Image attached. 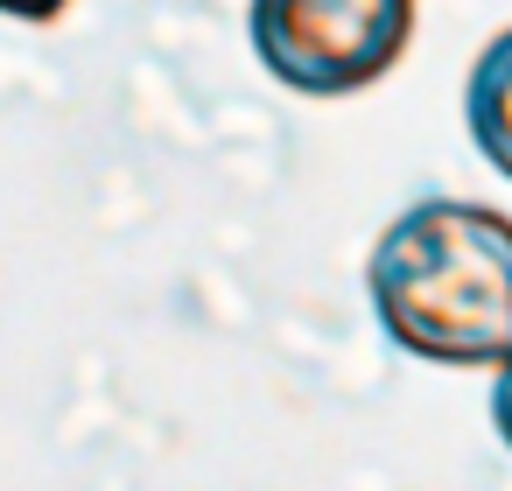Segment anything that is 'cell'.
<instances>
[{
    "mask_svg": "<svg viewBox=\"0 0 512 491\" xmlns=\"http://www.w3.org/2000/svg\"><path fill=\"white\" fill-rule=\"evenodd\" d=\"M365 295L393 351L442 372L512 358V218L470 197H421L365 253Z\"/></svg>",
    "mask_w": 512,
    "mask_h": 491,
    "instance_id": "6da1fadb",
    "label": "cell"
},
{
    "mask_svg": "<svg viewBox=\"0 0 512 491\" xmlns=\"http://www.w3.org/2000/svg\"><path fill=\"white\" fill-rule=\"evenodd\" d=\"M463 127H470V148L512 183V29H498L470 78H463Z\"/></svg>",
    "mask_w": 512,
    "mask_h": 491,
    "instance_id": "3957f363",
    "label": "cell"
},
{
    "mask_svg": "<svg viewBox=\"0 0 512 491\" xmlns=\"http://www.w3.org/2000/svg\"><path fill=\"white\" fill-rule=\"evenodd\" d=\"M491 428H498V442L512 449V358H505L498 379H491Z\"/></svg>",
    "mask_w": 512,
    "mask_h": 491,
    "instance_id": "277c9868",
    "label": "cell"
},
{
    "mask_svg": "<svg viewBox=\"0 0 512 491\" xmlns=\"http://www.w3.org/2000/svg\"><path fill=\"white\" fill-rule=\"evenodd\" d=\"M64 8H71V0H0V15H8V22H36V29L57 22Z\"/></svg>",
    "mask_w": 512,
    "mask_h": 491,
    "instance_id": "5b68a950",
    "label": "cell"
},
{
    "mask_svg": "<svg viewBox=\"0 0 512 491\" xmlns=\"http://www.w3.org/2000/svg\"><path fill=\"white\" fill-rule=\"evenodd\" d=\"M421 0H253L246 36L260 71L295 99H358L386 85L414 43Z\"/></svg>",
    "mask_w": 512,
    "mask_h": 491,
    "instance_id": "7a4b0ae2",
    "label": "cell"
}]
</instances>
